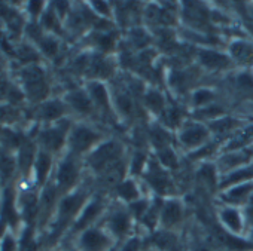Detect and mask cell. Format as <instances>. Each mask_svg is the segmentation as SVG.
Masks as SVG:
<instances>
[{"mask_svg":"<svg viewBox=\"0 0 253 251\" xmlns=\"http://www.w3.org/2000/svg\"><path fill=\"white\" fill-rule=\"evenodd\" d=\"M152 142H154V144H155L157 147L161 149V147H164V146L169 144L170 137H169V134H167L163 128L155 127V128L152 130Z\"/></svg>","mask_w":253,"mask_h":251,"instance_id":"603a6c76","label":"cell"},{"mask_svg":"<svg viewBox=\"0 0 253 251\" xmlns=\"http://www.w3.org/2000/svg\"><path fill=\"white\" fill-rule=\"evenodd\" d=\"M143 164H145V155H142V153L136 155V156L133 158V165H131L133 171H134V173H139V171L143 168Z\"/></svg>","mask_w":253,"mask_h":251,"instance_id":"ee69618b","label":"cell"},{"mask_svg":"<svg viewBox=\"0 0 253 251\" xmlns=\"http://www.w3.org/2000/svg\"><path fill=\"white\" fill-rule=\"evenodd\" d=\"M160 204V202H158ZM158 204H155V207L145 215V223L149 226V227H154L155 226V221H157V211H158Z\"/></svg>","mask_w":253,"mask_h":251,"instance_id":"b9f144b4","label":"cell"},{"mask_svg":"<svg viewBox=\"0 0 253 251\" xmlns=\"http://www.w3.org/2000/svg\"><path fill=\"white\" fill-rule=\"evenodd\" d=\"M222 110L219 107H209V108H204L203 111L198 113V116H204V117H210V116H217L220 114Z\"/></svg>","mask_w":253,"mask_h":251,"instance_id":"681fc988","label":"cell"},{"mask_svg":"<svg viewBox=\"0 0 253 251\" xmlns=\"http://www.w3.org/2000/svg\"><path fill=\"white\" fill-rule=\"evenodd\" d=\"M130 227V220L125 214H115L110 220V229L115 235L122 236Z\"/></svg>","mask_w":253,"mask_h":251,"instance_id":"e0dca14e","label":"cell"},{"mask_svg":"<svg viewBox=\"0 0 253 251\" xmlns=\"http://www.w3.org/2000/svg\"><path fill=\"white\" fill-rule=\"evenodd\" d=\"M118 106L119 108L124 111V113H130L133 110V103L128 97H125V95H119L118 97Z\"/></svg>","mask_w":253,"mask_h":251,"instance_id":"ab89813d","label":"cell"},{"mask_svg":"<svg viewBox=\"0 0 253 251\" xmlns=\"http://www.w3.org/2000/svg\"><path fill=\"white\" fill-rule=\"evenodd\" d=\"M42 8H43V3L42 2H30V5H29V9L33 14V17H38L41 14Z\"/></svg>","mask_w":253,"mask_h":251,"instance_id":"f907efd6","label":"cell"},{"mask_svg":"<svg viewBox=\"0 0 253 251\" xmlns=\"http://www.w3.org/2000/svg\"><path fill=\"white\" fill-rule=\"evenodd\" d=\"M82 202H84V195L82 193L67 196L60 205V223L64 224L78 211V208L82 205Z\"/></svg>","mask_w":253,"mask_h":251,"instance_id":"52a82bcc","label":"cell"},{"mask_svg":"<svg viewBox=\"0 0 253 251\" xmlns=\"http://www.w3.org/2000/svg\"><path fill=\"white\" fill-rule=\"evenodd\" d=\"M109 245H110L109 238L97 229L85 230L81 238L82 251H107V250H112L109 248Z\"/></svg>","mask_w":253,"mask_h":251,"instance_id":"7a4b0ae2","label":"cell"},{"mask_svg":"<svg viewBox=\"0 0 253 251\" xmlns=\"http://www.w3.org/2000/svg\"><path fill=\"white\" fill-rule=\"evenodd\" d=\"M23 82L30 98L42 100L48 95V85L45 82V73L38 66H29L23 70Z\"/></svg>","mask_w":253,"mask_h":251,"instance_id":"6da1fadb","label":"cell"},{"mask_svg":"<svg viewBox=\"0 0 253 251\" xmlns=\"http://www.w3.org/2000/svg\"><path fill=\"white\" fill-rule=\"evenodd\" d=\"M182 220V208L177 202H169L163 211V223L166 227H173Z\"/></svg>","mask_w":253,"mask_h":251,"instance_id":"30bf717a","label":"cell"},{"mask_svg":"<svg viewBox=\"0 0 253 251\" xmlns=\"http://www.w3.org/2000/svg\"><path fill=\"white\" fill-rule=\"evenodd\" d=\"M98 139V136L95 133H92L91 130L88 128H76L72 134V139H70V143H72V147L76 150V152H84L86 150L95 140Z\"/></svg>","mask_w":253,"mask_h":251,"instance_id":"277c9868","label":"cell"},{"mask_svg":"<svg viewBox=\"0 0 253 251\" xmlns=\"http://www.w3.org/2000/svg\"><path fill=\"white\" fill-rule=\"evenodd\" d=\"M42 26H45L46 29H51V30L57 32V33L61 32V30H60V26H58V21H57L55 15H54L51 11H48V12L43 15V18H42Z\"/></svg>","mask_w":253,"mask_h":251,"instance_id":"836d02e7","label":"cell"},{"mask_svg":"<svg viewBox=\"0 0 253 251\" xmlns=\"http://www.w3.org/2000/svg\"><path fill=\"white\" fill-rule=\"evenodd\" d=\"M154 241L164 251H173V250H176V245H177L176 236L171 235L170 232H160V233H157Z\"/></svg>","mask_w":253,"mask_h":251,"instance_id":"ac0fdd59","label":"cell"},{"mask_svg":"<svg viewBox=\"0 0 253 251\" xmlns=\"http://www.w3.org/2000/svg\"><path fill=\"white\" fill-rule=\"evenodd\" d=\"M94 8H95L98 12H101V14H107V12H109V6H107L104 2H94Z\"/></svg>","mask_w":253,"mask_h":251,"instance_id":"11a10c76","label":"cell"},{"mask_svg":"<svg viewBox=\"0 0 253 251\" xmlns=\"http://www.w3.org/2000/svg\"><path fill=\"white\" fill-rule=\"evenodd\" d=\"M41 46L43 49V52L49 57H54L58 51V45L54 39L51 37H43V40H41Z\"/></svg>","mask_w":253,"mask_h":251,"instance_id":"d6a6232c","label":"cell"},{"mask_svg":"<svg viewBox=\"0 0 253 251\" xmlns=\"http://www.w3.org/2000/svg\"><path fill=\"white\" fill-rule=\"evenodd\" d=\"M244 159H246V158L241 156V155H232V156H226L225 164H226V165H235V164H238V162H241V161H244Z\"/></svg>","mask_w":253,"mask_h":251,"instance_id":"f5cc1de1","label":"cell"},{"mask_svg":"<svg viewBox=\"0 0 253 251\" xmlns=\"http://www.w3.org/2000/svg\"><path fill=\"white\" fill-rule=\"evenodd\" d=\"M155 54L152 52V51H145L143 54H142V60L145 61V63H149L151 61V58L154 57Z\"/></svg>","mask_w":253,"mask_h":251,"instance_id":"680465c9","label":"cell"},{"mask_svg":"<svg viewBox=\"0 0 253 251\" xmlns=\"http://www.w3.org/2000/svg\"><path fill=\"white\" fill-rule=\"evenodd\" d=\"M222 220L223 223L226 224V227L231 230V233H238L241 232V227H243V223H241V217L240 214L235 211V210H223L222 211Z\"/></svg>","mask_w":253,"mask_h":251,"instance_id":"4fadbf2b","label":"cell"},{"mask_svg":"<svg viewBox=\"0 0 253 251\" xmlns=\"http://www.w3.org/2000/svg\"><path fill=\"white\" fill-rule=\"evenodd\" d=\"M252 189H253L252 184H241V186L232 189V190L226 195V199H229V201H238V199L244 198L249 192H252Z\"/></svg>","mask_w":253,"mask_h":251,"instance_id":"f546056e","label":"cell"},{"mask_svg":"<svg viewBox=\"0 0 253 251\" xmlns=\"http://www.w3.org/2000/svg\"><path fill=\"white\" fill-rule=\"evenodd\" d=\"M250 177H253V168L240 170V171H237V173L231 174V176L225 180V183L222 184V187H225L226 184H232V183H235V181H243V180L250 179Z\"/></svg>","mask_w":253,"mask_h":251,"instance_id":"d4e9b609","label":"cell"},{"mask_svg":"<svg viewBox=\"0 0 253 251\" xmlns=\"http://www.w3.org/2000/svg\"><path fill=\"white\" fill-rule=\"evenodd\" d=\"M231 51H232V55H234L237 60H240V61L247 63V61H250V60L253 58V49H252L249 45L243 43V42L234 43V45L231 46Z\"/></svg>","mask_w":253,"mask_h":251,"instance_id":"ffe728a7","label":"cell"},{"mask_svg":"<svg viewBox=\"0 0 253 251\" xmlns=\"http://www.w3.org/2000/svg\"><path fill=\"white\" fill-rule=\"evenodd\" d=\"M200 58H201V61H203L204 66L211 67V69H223V67L228 66L226 57H223L222 54L213 52V51H204V52H201Z\"/></svg>","mask_w":253,"mask_h":251,"instance_id":"7c38bea8","label":"cell"},{"mask_svg":"<svg viewBox=\"0 0 253 251\" xmlns=\"http://www.w3.org/2000/svg\"><path fill=\"white\" fill-rule=\"evenodd\" d=\"M148 180L154 186V189L158 190L160 193H167V192H171L173 190L169 177L160 168H152L151 173L148 174Z\"/></svg>","mask_w":253,"mask_h":251,"instance_id":"ba28073f","label":"cell"},{"mask_svg":"<svg viewBox=\"0 0 253 251\" xmlns=\"http://www.w3.org/2000/svg\"><path fill=\"white\" fill-rule=\"evenodd\" d=\"M67 2H55V8L58 9L60 15H64V12L67 11Z\"/></svg>","mask_w":253,"mask_h":251,"instance_id":"9f6ffc18","label":"cell"},{"mask_svg":"<svg viewBox=\"0 0 253 251\" xmlns=\"http://www.w3.org/2000/svg\"><path fill=\"white\" fill-rule=\"evenodd\" d=\"M146 104H148L152 110L160 111V110L163 108V106H164V100H163V97H161L157 91H149V92L146 94Z\"/></svg>","mask_w":253,"mask_h":251,"instance_id":"484cf974","label":"cell"},{"mask_svg":"<svg viewBox=\"0 0 253 251\" xmlns=\"http://www.w3.org/2000/svg\"><path fill=\"white\" fill-rule=\"evenodd\" d=\"M110 72H112L110 66H109L103 58L97 57V58L94 60V63H92V73H94V74L103 76V77H104V76H107Z\"/></svg>","mask_w":253,"mask_h":251,"instance_id":"f1b7e54d","label":"cell"},{"mask_svg":"<svg viewBox=\"0 0 253 251\" xmlns=\"http://www.w3.org/2000/svg\"><path fill=\"white\" fill-rule=\"evenodd\" d=\"M192 251H211L210 247L204 242H198L197 245H194V250Z\"/></svg>","mask_w":253,"mask_h":251,"instance_id":"6f0895ef","label":"cell"},{"mask_svg":"<svg viewBox=\"0 0 253 251\" xmlns=\"http://www.w3.org/2000/svg\"><path fill=\"white\" fill-rule=\"evenodd\" d=\"M20 58L24 60L26 63H35V61L39 60L38 54H36L32 48H29V46H23V48H21V51H20Z\"/></svg>","mask_w":253,"mask_h":251,"instance_id":"8d00e7d4","label":"cell"},{"mask_svg":"<svg viewBox=\"0 0 253 251\" xmlns=\"http://www.w3.org/2000/svg\"><path fill=\"white\" fill-rule=\"evenodd\" d=\"M238 85L241 88H253V79L249 74H240L238 76Z\"/></svg>","mask_w":253,"mask_h":251,"instance_id":"7dc6e473","label":"cell"},{"mask_svg":"<svg viewBox=\"0 0 253 251\" xmlns=\"http://www.w3.org/2000/svg\"><path fill=\"white\" fill-rule=\"evenodd\" d=\"M200 179L203 181H206L210 187H213L216 184V171L211 165H204L200 170Z\"/></svg>","mask_w":253,"mask_h":251,"instance_id":"83f0119b","label":"cell"},{"mask_svg":"<svg viewBox=\"0 0 253 251\" xmlns=\"http://www.w3.org/2000/svg\"><path fill=\"white\" fill-rule=\"evenodd\" d=\"M66 128H67V123H63V125H58L57 128H51V130L43 131L41 136V140L45 144V147L51 149V150H58L64 143Z\"/></svg>","mask_w":253,"mask_h":251,"instance_id":"5b68a950","label":"cell"},{"mask_svg":"<svg viewBox=\"0 0 253 251\" xmlns=\"http://www.w3.org/2000/svg\"><path fill=\"white\" fill-rule=\"evenodd\" d=\"M91 94L94 97V100L103 106V107H107V92H106V88L100 83H92L91 85Z\"/></svg>","mask_w":253,"mask_h":251,"instance_id":"7402d4cb","label":"cell"},{"mask_svg":"<svg viewBox=\"0 0 253 251\" xmlns=\"http://www.w3.org/2000/svg\"><path fill=\"white\" fill-rule=\"evenodd\" d=\"M15 250V242L11 236H8L3 242V247H2V251H14Z\"/></svg>","mask_w":253,"mask_h":251,"instance_id":"db71d44e","label":"cell"},{"mask_svg":"<svg viewBox=\"0 0 253 251\" xmlns=\"http://www.w3.org/2000/svg\"><path fill=\"white\" fill-rule=\"evenodd\" d=\"M67 100H69V103H70L76 110H79V111H89V108H91V101H89V98H88L84 92H81V91H75V92L69 94Z\"/></svg>","mask_w":253,"mask_h":251,"instance_id":"9a60e30c","label":"cell"},{"mask_svg":"<svg viewBox=\"0 0 253 251\" xmlns=\"http://www.w3.org/2000/svg\"><path fill=\"white\" fill-rule=\"evenodd\" d=\"M160 159H161V162H163L164 165H167V167H170V168H174V167L177 165V159H176L174 153H173L169 147H166V149H163V150L160 152Z\"/></svg>","mask_w":253,"mask_h":251,"instance_id":"1f68e13d","label":"cell"},{"mask_svg":"<svg viewBox=\"0 0 253 251\" xmlns=\"http://www.w3.org/2000/svg\"><path fill=\"white\" fill-rule=\"evenodd\" d=\"M64 113V107L60 101H49L41 107V116L46 120L58 119Z\"/></svg>","mask_w":253,"mask_h":251,"instance_id":"5bb4252c","label":"cell"},{"mask_svg":"<svg viewBox=\"0 0 253 251\" xmlns=\"http://www.w3.org/2000/svg\"><path fill=\"white\" fill-rule=\"evenodd\" d=\"M49 168H51V158H49V155L45 153V152H41L39 156H38V161H36V176H38V181L39 183L45 181Z\"/></svg>","mask_w":253,"mask_h":251,"instance_id":"2e32d148","label":"cell"},{"mask_svg":"<svg viewBox=\"0 0 253 251\" xmlns=\"http://www.w3.org/2000/svg\"><path fill=\"white\" fill-rule=\"evenodd\" d=\"M131 39H133V42H134V45L137 48H142V46H145L149 42L148 35L143 30H140V29H136V30L131 32Z\"/></svg>","mask_w":253,"mask_h":251,"instance_id":"d590c367","label":"cell"},{"mask_svg":"<svg viewBox=\"0 0 253 251\" xmlns=\"http://www.w3.org/2000/svg\"><path fill=\"white\" fill-rule=\"evenodd\" d=\"M235 125V120L232 119H222V120H216L211 123V130H214L216 133H226L228 130H231Z\"/></svg>","mask_w":253,"mask_h":251,"instance_id":"4dcf8cb0","label":"cell"},{"mask_svg":"<svg viewBox=\"0 0 253 251\" xmlns=\"http://www.w3.org/2000/svg\"><path fill=\"white\" fill-rule=\"evenodd\" d=\"M32 161H33V146L24 144L20 153V165L23 167V171H27V168L32 165Z\"/></svg>","mask_w":253,"mask_h":251,"instance_id":"cb8c5ba5","label":"cell"},{"mask_svg":"<svg viewBox=\"0 0 253 251\" xmlns=\"http://www.w3.org/2000/svg\"><path fill=\"white\" fill-rule=\"evenodd\" d=\"M252 137H253V127H252V128H249L246 133L240 134V137H238L237 140H234V142L229 144V147H238V146H243V144H244L246 142H249Z\"/></svg>","mask_w":253,"mask_h":251,"instance_id":"74e56055","label":"cell"},{"mask_svg":"<svg viewBox=\"0 0 253 251\" xmlns=\"http://www.w3.org/2000/svg\"><path fill=\"white\" fill-rule=\"evenodd\" d=\"M131 211L136 217H142L143 213L146 211V202L145 201H139V202H134L131 204Z\"/></svg>","mask_w":253,"mask_h":251,"instance_id":"7bdbcfd3","label":"cell"},{"mask_svg":"<svg viewBox=\"0 0 253 251\" xmlns=\"http://www.w3.org/2000/svg\"><path fill=\"white\" fill-rule=\"evenodd\" d=\"M97 42H98V45L103 48V49H110L112 48V45H113V39H112V36H98L97 37Z\"/></svg>","mask_w":253,"mask_h":251,"instance_id":"bcb514c9","label":"cell"},{"mask_svg":"<svg viewBox=\"0 0 253 251\" xmlns=\"http://www.w3.org/2000/svg\"><path fill=\"white\" fill-rule=\"evenodd\" d=\"M207 137V133L203 127L200 125H195L192 128H188L183 134H182V142L188 146H197L200 144L204 139Z\"/></svg>","mask_w":253,"mask_h":251,"instance_id":"8fae6325","label":"cell"},{"mask_svg":"<svg viewBox=\"0 0 253 251\" xmlns=\"http://www.w3.org/2000/svg\"><path fill=\"white\" fill-rule=\"evenodd\" d=\"M170 82H171V85L176 86V88L183 86V83H185V76H183V73H173V76L170 77Z\"/></svg>","mask_w":253,"mask_h":251,"instance_id":"c3c4849f","label":"cell"},{"mask_svg":"<svg viewBox=\"0 0 253 251\" xmlns=\"http://www.w3.org/2000/svg\"><path fill=\"white\" fill-rule=\"evenodd\" d=\"M211 98H213V94H211L210 91H207V89H200V91H197L195 95H194V101H195L197 104L207 103V101H210Z\"/></svg>","mask_w":253,"mask_h":251,"instance_id":"f35d334b","label":"cell"},{"mask_svg":"<svg viewBox=\"0 0 253 251\" xmlns=\"http://www.w3.org/2000/svg\"><path fill=\"white\" fill-rule=\"evenodd\" d=\"M54 201H55V189L54 187H46V190L42 195V201H41L42 208L49 210L52 207Z\"/></svg>","mask_w":253,"mask_h":251,"instance_id":"e575fe53","label":"cell"},{"mask_svg":"<svg viewBox=\"0 0 253 251\" xmlns=\"http://www.w3.org/2000/svg\"><path fill=\"white\" fill-rule=\"evenodd\" d=\"M166 120L169 125H171V127H174V125L180 120V111L177 108H170L166 114Z\"/></svg>","mask_w":253,"mask_h":251,"instance_id":"60d3db41","label":"cell"},{"mask_svg":"<svg viewBox=\"0 0 253 251\" xmlns=\"http://www.w3.org/2000/svg\"><path fill=\"white\" fill-rule=\"evenodd\" d=\"M98 213H100V204H98V202H92L91 205H88V207L85 208L82 217L78 220V223H76V226H75V230H81V229H84L85 226H88V223H89Z\"/></svg>","mask_w":253,"mask_h":251,"instance_id":"d6986e66","label":"cell"},{"mask_svg":"<svg viewBox=\"0 0 253 251\" xmlns=\"http://www.w3.org/2000/svg\"><path fill=\"white\" fill-rule=\"evenodd\" d=\"M211 152H213V146L210 144V146H206V147L200 149V150H198V152H195L194 155H191V158L197 159V158H200V156H207V155H210Z\"/></svg>","mask_w":253,"mask_h":251,"instance_id":"816d5d0a","label":"cell"},{"mask_svg":"<svg viewBox=\"0 0 253 251\" xmlns=\"http://www.w3.org/2000/svg\"><path fill=\"white\" fill-rule=\"evenodd\" d=\"M139 248H140V241L137 238H133L122 247L121 251H139Z\"/></svg>","mask_w":253,"mask_h":251,"instance_id":"f6af8a7d","label":"cell"},{"mask_svg":"<svg viewBox=\"0 0 253 251\" xmlns=\"http://www.w3.org/2000/svg\"><path fill=\"white\" fill-rule=\"evenodd\" d=\"M76 177H78V170H76V165L73 162V159H66L60 170H58V186L61 189H69L75 181H76Z\"/></svg>","mask_w":253,"mask_h":251,"instance_id":"8992f818","label":"cell"},{"mask_svg":"<svg viewBox=\"0 0 253 251\" xmlns=\"http://www.w3.org/2000/svg\"><path fill=\"white\" fill-rule=\"evenodd\" d=\"M109 251H115V250H109Z\"/></svg>","mask_w":253,"mask_h":251,"instance_id":"91938a15","label":"cell"},{"mask_svg":"<svg viewBox=\"0 0 253 251\" xmlns=\"http://www.w3.org/2000/svg\"><path fill=\"white\" fill-rule=\"evenodd\" d=\"M14 170H15L14 158L6 155V153H0V174H2L6 179V177L12 176Z\"/></svg>","mask_w":253,"mask_h":251,"instance_id":"44dd1931","label":"cell"},{"mask_svg":"<svg viewBox=\"0 0 253 251\" xmlns=\"http://www.w3.org/2000/svg\"><path fill=\"white\" fill-rule=\"evenodd\" d=\"M2 218L9 223L11 226L17 224L18 220V214L15 211V205H14V192L12 189H8L5 193V201H3V210H2Z\"/></svg>","mask_w":253,"mask_h":251,"instance_id":"9c48e42d","label":"cell"},{"mask_svg":"<svg viewBox=\"0 0 253 251\" xmlns=\"http://www.w3.org/2000/svg\"><path fill=\"white\" fill-rule=\"evenodd\" d=\"M119 152L121 149L116 143H106L97 152H94V155L89 158V162L95 170L107 168L110 164L116 162V156L119 155Z\"/></svg>","mask_w":253,"mask_h":251,"instance_id":"3957f363","label":"cell"},{"mask_svg":"<svg viewBox=\"0 0 253 251\" xmlns=\"http://www.w3.org/2000/svg\"><path fill=\"white\" fill-rule=\"evenodd\" d=\"M118 192L122 198L125 199H134L137 196V190H136V186L133 184V181H125L122 183L119 187H118Z\"/></svg>","mask_w":253,"mask_h":251,"instance_id":"4316f807","label":"cell"}]
</instances>
